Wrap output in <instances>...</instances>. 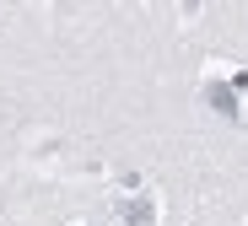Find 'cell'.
<instances>
[{
    "mask_svg": "<svg viewBox=\"0 0 248 226\" xmlns=\"http://www.w3.org/2000/svg\"><path fill=\"white\" fill-rule=\"evenodd\" d=\"M119 215H124V226H156V205L146 194H124L119 199Z\"/></svg>",
    "mask_w": 248,
    "mask_h": 226,
    "instance_id": "1",
    "label": "cell"
},
{
    "mask_svg": "<svg viewBox=\"0 0 248 226\" xmlns=\"http://www.w3.org/2000/svg\"><path fill=\"white\" fill-rule=\"evenodd\" d=\"M200 97L211 103V108H216L221 119H232V113H237V92H232L227 81H205V86H200Z\"/></svg>",
    "mask_w": 248,
    "mask_h": 226,
    "instance_id": "2",
    "label": "cell"
}]
</instances>
